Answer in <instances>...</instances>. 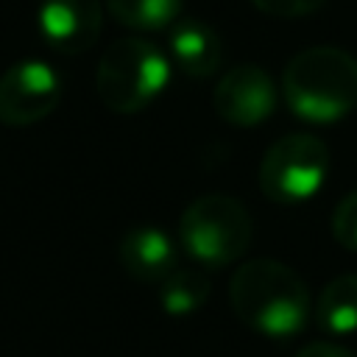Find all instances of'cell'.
I'll use <instances>...</instances> for the list:
<instances>
[{"label": "cell", "mask_w": 357, "mask_h": 357, "mask_svg": "<svg viewBox=\"0 0 357 357\" xmlns=\"http://www.w3.org/2000/svg\"><path fill=\"white\" fill-rule=\"evenodd\" d=\"M234 315L254 332L284 340L298 335L312 318V296L304 279L279 259H248L229 279Z\"/></svg>", "instance_id": "6da1fadb"}, {"label": "cell", "mask_w": 357, "mask_h": 357, "mask_svg": "<svg viewBox=\"0 0 357 357\" xmlns=\"http://www.w3.org/2000/svg\"><path fill=\"white\" fill-rule=\"evenodd\" d=\"M282 98L298 120L337 123L357 109V59L335 45L298 50L282 73Z\"/></svg>", "instance_id": "7a4b0ae2"}, {"label": "cell", "mask_w": 357, "mask_h": 357, "mask_svg": "<svg viewBox=\"0 0 357 357\" xmlns=\"http://www.w3.org/2000/svg\"><path fill=\"white\" fill-rule=\"evenodd\" d=\"M170 81L167 56L142 36L114 39L95 73V89L106 109L117 114H134L151 106Z\"/></svg>", "instance_id": "3957f363"}, {"label": "cell", "mask_w": 357, "mask_h": 357, "mask_svg": "<svg viewBox=\"0 0 357 357\" xmlns=\"http://www.w3.org/2000/svg\"><path fill=\"white\" fill-rule=\"evenodd\" d=\"M254 237L251 212L231 195L209 192L187 204L178 220L181 248L204 268L237 262Z\"/></svg>", "instance_id": "277c9868"}, {"label": "cell", "mask_w": 357, "mask_h": 357, "mask_svg": "<svg viewBox=\"0 0 357 357\" xmlns=\"http://www.w3.org/2000/svg\"><path fill=\"white\" fill-rule=\"evenodd\" d=\"M332 167V153L326 142L315 134H284L279 137L259 162L257 181L268 201L290 206L304 204L324 187Z\"/></svg>", "instance_id": "5b68a950"}, {"label": "cell", "mask_w": 357, "mask_h": 357, "mask_svg": "<svg viewBox=\"0 0 357 357\" xmlns=\"http://www.w3.org/2000/svg\"><path fill=\"white\" fill-rule=\"evenodd\" d=\"M61 100V78L47 61H17L0 75V123L11 128L45 120Z\"/></svg>", "instance_id": "8992f818"}, {"label": "cell", "mask_w": 357, "mask_h": 357, "mask_svg": "<svg viewBox=\"0 0 357 357\" xmlns=\"http://www.w3.org/2000/svg\"><path fill=\"white\" fill-rule=\"evenodd\" d=\"M279 92L273 78L257 64H237L215 84L212 106L220 120L237 128H251L268 120L276 109Z\"/></svg>", "instance_id": "52a82bcc"}, {"label": "cell", "mask_w": 357, "mask_h": 357, "mask_svg": "<svg viewBox=\"0 0 357 357\" xmlns=\"http://www.w3.org/2000/svg\"><path fill=\"white\" fill-rule=\"evenodd\" d=\"M42 39L64 56L89 50L103 28L100 0H42L36 11Z\"/></svg>", "instance_id": "ba28073f"}, {"label": "cell", "mask_w": 357, "mask_h": 357, "mask_svg": "<svg viewBox=\"0 0 357 357\" xmlns=\"http://www.w3.org/2000/svg\"><path fill=\"white\" fill-rule=\"evenodd\" d=\"M117 259L123 271L145 284H159L170 276L176 265V245L159 226H134L123 234L117 245Z\"/></svg>", "instance_id": "9c48e42d"}, {"label": "cell", "mask_w": 357, "mask_h": 357, "mask_svg": "<svg viewBox=\"0 0 357 357\" xmlns=\"http://www.w3.org/2000/svg\"><path fill=\"white\" fill-rule=\"evenodd\" d=\"M167 47L176 67L190 78H209L223 61L218 31L201 20H176L167 33Z\"/></svg>", "instance_id": "30bf717a"}, {"label": "cell", "mask_w": 357, "mask_h": 357, "mask_svg": "<svg viewBox=\"0 0 357 357\" xmlns=\"http://www.w3.org/2000/svg\"><path fill=\"white\" fill-rule=\"evenodd\" d=\"M312 318L326 335L357 332V273H340L329 279L312 304Z\"/></svg>", "instance_id": "8fae6325"}, {"label": "cell", "mask_w": 357, "mask_h": 357, "mask_svg": "<svg viewBox=\"0 0 357 357\" xmlns=\"http://www.w3.org/2000/svg\"><path fill=\"white\" fill-rule=\"evenodd\" d=\"M209 276L198 268H176L159 282V304L173 318H187L209 301Z\"/></svg>", "instance_id": "7c38bea8"}, {"label": "cell", "mask_w": 357, "mask_h": 357, "mask_svg": "<svg viewBox=\"0 0 357 357\" xmlns=\"http://www.w3.org/2000/svg\"><path fill=\"white\" fill-rule=\"evenodd\" d=\"M103 6L131 31H162L178 20L184 0H103Z\"/></svg>", "instance_id": "4fadbf2b"}, {"label": "cell", "mask_w": 357, "mask_h": 357, "mask_svg": "<svg viewBox=\"0 0 357 357\" xmlns=\"http://www.w3.org/2000/svg\"><path fill=\"white\" fill-rule=\"evenodd\" d=\"M332 237L346 251H357V190L346 192L332 209Z\"/></svg>", "instance_id": "5bb4252c"}, {"label": "cell", "mask_w": 357, "mask_h": 357, "mask_svg": "<svg viewBox=\"0 0 357 357\" xmlns=\"http://www.w3.org/2000/svg\"><path fill=\"white\" fill-rule=\"evenodd\" d=\"M251 3L271 17H307L315 14L326 0H251Z\"/></svg>", "instance_id": "9a60e30c"}, {"label": "cell", "mask_w": 357, "mask_h": 357, "mask_svg": "<svg viewBox=\"0 0 357 357\" xmlns=\"http://www.w3.org/2000/svg\"><path fill=\"white\" fill-rule=\"evenodd\" d=\"M293 357H357V354L335 340H312V343L301 346Z\"/></svg>", "instance_id": "2e32d148"}]
</instances>
